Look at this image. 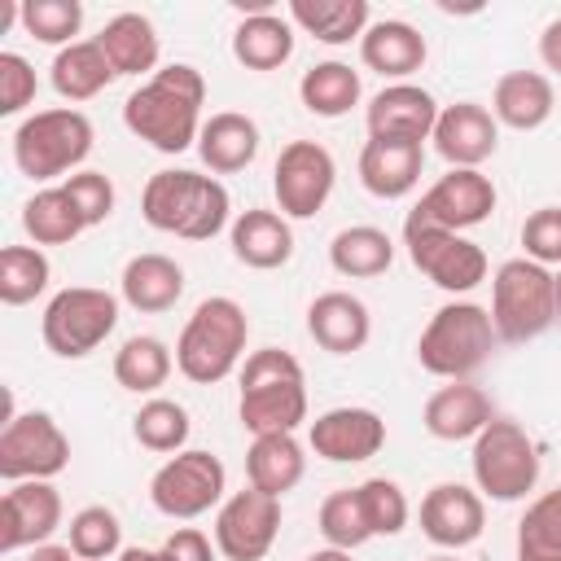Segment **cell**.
Instances as JSON below:
<instances>
[{"label":"cell","mask_w":561,"mask_h":561,"mask_svg":"<svg viewBox=\"0 0 561 561\" xmlns=\"http://www.w3.org/2000/svg\"><path fill=\"white\" fill-rule=\"evenodd\" d=\"M202 105H206L202 70L188 61H171L158 66L123 101V127L158 153H184L202 136Z\"/></svg>","instance_id":"obj_1"},{"label":"cell","mask_w":561,"mask_h":561,"mask_svg":"<svg viewBox=\"0 0 561 561\" xmlns=\"http://www.w3.org/2000/svg\"><path fill=\"white\" fill-rule=\"evenodd\" d=\"M140 215L149 228L171 232L180 241H210L224 228H232L228 224L232 197L215 175L167 167V171L149 175V184L140 193Z\"/></svg>","instance_id":"obj_2"},{"label":"cell","mask_w":561,"mask_h":561,"mask_svg":"<svg viewBox=\"0 0 561 561\" xmlns=\"http://www.w3.org/2000/svg\"><path fill=\"white\" fill-rule=\"evenodd\" d=\"M241 425L259 434H294L307 421V377L302 364L280 346H259L241 364Z\"/></svg>","instance_id":"obj_3"},{"label":"cell","mask_w":561,"mask_h":561,"mask_svg":"<svg viewBox=\"0 0 561 561\" xmlns=\"http://www.w3.org/2000/svg\"><path fill=\"white\" fill-rule=\"evenodd\" d=\"M245 337H250L245 307L228 294H210L193 307V316L175 337V368L193 386H219L241 368Z\"/></svg>","instance_id":"obj_4"},{"label":"cell","mask_w":561,"mask_h":561,"mask_svg":"<svg viewBox=\"0 0 561 561\" xmlns=\"http://www.w3.org/2000/svg\"><path fill=\"white\" fill-rule=\"evenodd\" d=\"M92 118L75 105H57V110H35L13 127V167L35 180H70L75 171H83L88 153H92Z\"/></svg>","instance_id":"obj_5"},{"label":"cell","mask_w":561,"mask_h":561,"mask_svg":"<svg viewBox=\"0 0 561 561\" xmlns=\"http://www.w3.org/2000/svg\"><path fill=\"white\" fill-rule=\"evenodd\" d=\"M495 342L500 337H495L491 311L469 302V298H451L421 329L416 359H421L425 373H434L443 381H469V373H478L491 359Z\"/></svg>","instance_id":"obj_6"},{"label":"cell","mask_w":561,"mask_h":561,"mask_svg":"<svg viewBox=\"0 0 561 561\" xmlns=\"http://www.w3.org/2000/svg\"><path fill=\"white\" fill-rule=\"evenodd\" d=\"M491 324L495 337L508 346L535 342L557 324V289H552V267L522 259H508L491 276Z\"/></svg>","instance_id":"obj_7"},{"label":"cell","mask_w":561,"mask_h":561,"mask_svg":"<svg viewBox=\"0 0 561 561\" xmlns=\"http://www.w3.org/2000/svg\"><path fill=\"white\" fill-rule=\"evenodd\" d=\"M469 465H473V482H478V495L482 500H495V504H513V500H526L539 482V447L535 438L508 421V416H495L478 438H473V451H469Z\"/></svg>","instance_id":"obj_8"},{"label":"cell","mask_w":561,"mask_h":561,"mask_svg":"<svg viewBox=\"0 0 561 561\" xmlns=\"http://www.w3.org/2000/svg\"><path fill=\"white\" fill-rule=\"evenodd\" d=\"M118 324V298L96 285H70L57 289L39 316V337L57 359H83L92 355Z\"/></svg>","instance_id":"obj_9"},{"label":"cell","mask_w":561,"mask_h":561,"mask_svg":"<svg viewBox=\"0 0 561 561\" xmlns=\"http://www.w3.org/2000/svg\"><path fill=\"white\" fill-rule=\"evenodd\" d=\"M228 469L215 451L184 447L162 460V469L149 478V504L171 522H193L224 504Z\"/></svg>","instance_id":"obj_10"},{"label":"cell","mask_w":561,"mask_h":561,"mask_svg":"<svg viewBox=\"0 0 561 561\" xmlns=\"http://www.w3.org/2000/svg\"><path fill=\"white\" fill-rule=\"evenodd\" d=\"M403 245L412 267L434 280L443 294H469L486 280V250L478 241H469L465 232H447L438 224H425L408 210L403 219Z\"/></svg>","instance_id":"obj_11"},{"label":"cell","mask_w":561,"mask_h":561,"mask_svg":"<svg viewBox=\"0 0 561 561\" xmlns=\"http://www.w3.org/2000/svg\"><path fill=\"white\" fill-rule=\"evenodd\" d=\"M70 465V438L48 412H13L0 430V478L4 482H53Z\"/></svg>","instance_id":"obj_12"},{"label":"cell","mask_w":561,"mask_h":561,"mask_svg":"<svg viewBox=\"0 0 561 561\" xmlns=\"http://www.w3.org/2000/svg\"><path fill=\"white\" fill-rule=\"evenodd\" d=\"M333 184H337V162L320 140H289L272 167V193L285 219L320 215Z\"/></svg>","instance_id":"obj_13"},{"label":"cell","mask_w":561,"mask_h":561,"mask_svg":"<svg viewBox=\"0 0 561 561\" xmlns=\"http://www.w3.org/2000/svg\"><path fill=\"white\" fill-rule=\"evenodd\" d=\"M280 535V500L245 486L232 491L215 513V548L228 561H263Z\"/></svg>","instance_id":"obj_14"},{"label":"cell","mask_w":561,"mask_h":561,"mask_svg":"<svg viewBox=\"0 0 561 561\" xmlns=\"http://www.w3.org/2000/svg\"><path fill=\"white\" fill-rule=\"evenodd\" d=\"M495 202L500 197H495L491 175H482L473 167H451L447 175H438L421 193V202L412 206V215L425 219V224H438L447 232H465V228L486 224L491 210H495Z\"/></svg>","instance_id":"obj_15"},{"label":"cell","mask_w":561,"mask_h":561,"mask_svg":"<svg viewBox=\"0 0 561 561\" xmlns=\"http://www.w3.org/2000/svg\"><path fill=\"white\" fill-rule=\"evenodd\" d=\"M66 508L53 482H9L0 495V552L13 557L22 548H39L57 535Z\"/></svg>","instance_id":"obj_16"},{"label":"cell","mask_w":561,"mask_h":561,"mask_svg":"<svg viewBox=\"0 0 561 561\" xmlns=\"http://www.w3.org/2000/svg\"><path fill=\"white\" fill-rule=\"evenodd\" d=\"M307 443L329 465H359V460H373L386 447V421L373 408H359V403L329 408L311 421Z\"/></svg>","instance_id":"obj_17"},{"label":"cell","mask_w":561,"mask_h":561,"mask_svg":"<svg viewBox=\"0 0 561 561\" xmlns=\"http://www.w3.org/2000/svg\"><path fill=\"white\" fill-rule=\"evenodd\" d=\"M486 530V500L465 482H438L421 500V535L447 552L478 543Z\"/></svg>","instance_id":"obj_18"},{"label":"cell","mask_w":561,"mask_h":561,"mask_svg":"<svg viewBox=\"0 0 561 561\" xmlns=\"http://www.w3.org/2000/svg\"><path fill=\"white\" fill-rule=\"evenodd\" d=\"M434 149L447 167H473L482 171L486 158H495L500 149V123L486 105L478 101H456V105H443L438 110V123H434Z\"/></svg>","instance_id":"obj_19"},{"label":"cell","mask_w":561,"mask_h":561,"mask_svg":"<svg viewBox=\"0 0 561 561\" xmlns=\"http://www.w3.org/2000/svg\"><path fill=\"white\" fill-rule=\"evenodd\" d=\"M438 110L443 105L421 83H386L368 101L364 123H368V136H390V140H416V145H425L434 136Z\"/></svg>","instance_id":"obj_20"},{"label":"cell","mask_w":561,"mask_h":561,"mask_svg":"<svg viewBox=\"0 0 561 561\" xmlns=\"http://www.w3.org/2000/svg\"><path fill=\"white\" fill-rule=\"evenodd\" d=\"M495 421V403L482 386L473 381H447L438 386L425 408H421V425L430 438L438 443H465V438H478L486 425Z\"/></svg>","instance_id":"obj_21"},{"label":"cell","mask_w":561,"mask_h":561,"mask_svg":"<svg viewBox=\"0 0 561 561\" xmlns=\"http://www.w3.org/2000/svg\"><path fill=\"white\" fill-rule=\"evenodd\" d=\"M307 333L320 351L329 355H355L368 346L373 337V316H368V302L346 294V289H329V294H316L311 307H307Z\"/></svg>","instance_id":"obj_22"},{"label":"cell","mask_w":561,"mask_h":561,"mask_svg":"<svg viewBox=\"0 0 561 561\" xmlns=\"http://www.w3.org/2000/svg\"><path fill=\"white\" fill-rule=\"evenodd\" d=\"M421 167H425V145H416V140L368 136L359 149V184L381 202L408 197L421 180Z\"/></svg>","instance_id":"obj_23"},{"label":"cell","mask_w":561,"mask_h":561,"mask_svg":"<svg viewBox=\"0 0 561 561\" xmlns=\"http://www.w3.org/2000/svg\"><path fill=\"white\" fill-rule=\"evenodd\" d=\"M228 241H232V259L254 272H276L294 259V228L280 210H263V206L241 210L228 228Z\"/></svg>","instance_id":"obj_24"},{"label":"cell","mask_w":561,"mask_h":561,"mask_svg":"<svg viewBox=\"0 0 561 561\" xmlns=\"http://www.w3.org/2000/svg\"><path fill=\"white\" fill-rule=\"evenodd\" d=\"M425 57H430L425 35L403 18H381L359 39V61L394 83H408V75H416L425 66Z\"/></svg>","instance_id":"obj_25"},{"label":"cell","mask_w":561,"mask_h":561,"mask_svg":"<svg viewBox=\"0 0 561 561\" xmlns=\"http://www.w3.org/2000/svg\"><path fill=\"white\" fill-rule=\"evenodd\" d=\"M118 298L131 307V311H145V316H162L171 311L180 298H184V267L167 254H131L123 263V276H118Z\"/></svg>","instance_id":"obj_26"},{"label":"cell","mask_w":561,"mask_h":561,"mask_svg":"<svg viewBox=\"0 0 561 561\" xmlns=\"http://www.w3.org/2000/svg\"><path fill=\"white\" fill-rule=\"evenodd\" d=\"M557 110V92H552V79L539 75V70H508L495 79V92H491V114L500 127H513V131H535L552 118Z\"/></svg>","instance_id":"obj_27"},{"label":"cell","mask_w":561,"mask_h":561,"mask_svg":"<svg viewBox=\"0 0 561 561\" xmlns=\"http://www.w3.org/2000/svg\"><path fill=\"white\" fill-rule=\"evenodd\" d=\"M197 153H202V162H206L215 175L245 171V167L259 158V123H254L250 114L219 110V114H210V118L202 123Z\"/></svg>","instance_id":"obj_28"},{"label":"cell","mask_w":561,"mask_h":561,"mask_svg":"<svg viewBox=\"0 0 561 561\" xmlns=\"http://www.w3.org/2000/svg\"><path fill=\"white\" fill-rule=\"evenodd\" d=\"M114 79H118V75H114V66H110V57L101 53L96 39H75V44H66V48L53 57V66H48L53 92H57L61 101H70V105L101 96Z\"/></svg>","instance_id":"obj_29"},{"label":"cell","mask_w":561,"mask_h":561,"mask_svg":"<svg viewBox=\"0 0 561 561\" xmlns=\"http://www.w3.org/2000/svg\"><path fill=\"white\" fill-rule=\"evenodd\" d=\"M289 22L298 31H307L311 39L342 48L351 39H364V31L373 26V9L368 0H289Z\"/></svg>","instance_id":"obj_30"},{"label":"cell","mask_w":561,"mask_h":561,"mask_svg":"<svg viewBox=\"0 0 561 561\" xmlns=\"http://www.w3.org/2000/svg\"><path fill=\"white\" fill-rule=\"evenodd\" d=\"M307 473V447L294 434H259L245 451V478L250 486L267 495H289Z\"/></svg>","instance_id":"obj_31"},{"label":"cell","mask_w":561,"mask_h":561,"mask_svg":"<svg viewBox=\"0 0 561 561\" xmlns=\"http://www.w3.org/2000/svg\"><path fill=\"white\" fill-rule=\"evenodd\" d=\"M96 44L110 57L114 75H153L158 70L162 44H158V31H153V22L145 13H114L101 26Z\"/></svg>","instance_id":"obj_32"},{"label":"cell","mask_w":561,"mask_h":561,"mask_svg":"<svg viewBox=\"0 0 561 561\" xmlns=\"http://www.w3.org/2000/svg\"><path fill=\"white\" fill-rule=\"evenodd\" d=\"M232 57L245 70H280L294 57V22L289 13L241 18L232 31Z\"/></svg>","instance_id":"obj_33"},{"label":"cell","mask_w":561,"mask_h":561,"mask_svg":"<svg viewBox=\"0 0 561 561\" xmlns=\"http://www.w3.org/2000/svg\"><path fill=\"white\" fill-rule=\"evenodd\" d=\"M359 96H364L359 70H351L346 61H316L298 79V101L316 118H342V114H351L359 105Z\"/></svg>","instance_id":"obj_34"},{"label":"cell","mask_w":561,"mask_h":561,"mask_svg":"<svg viewBox=\"0 0 561 561\" xmlns=\"http://www.w3.org/2000/svg\"><path fill=\"white\" fill-rule=\"evenodd\" d=\"M329 263L337 276H351V280H373L381 272H390L394 263V241L373 228V224H351L342 228L333 241H329Z\"/></svg>","instance_id":"obj_35"},{"label":"cell","mask_w":561,"mask_h":561,"mask_svg":"<svg viewBox=\"0 0 561 561\" xmlns=\"http://www.w3.org/2000/svg\"><path fill=\"white\" fill-rule=\"evenodd\" d=\"M83 228L88 224L61 184H48L22 202V232L31 237V245H70Z\"/></svg>","instance_id":"obj_36"},{"label":"cell","mask_w":561,"mask_h":561,"mask_svg":"<svg viewBox=\"0 0 561 561\" xmlns=\"http://www.w3.org/2000/svg\"><path fill=\"white\" fill-rule=\"evenodd\" d=\"M171 368H175V355L153 333H136L114 351V381L131 394H158L167 386Z\"/></svg>","instance_id":"obj_37"},{"label":"cell","mask_w":561,"mask_h":561,"mask_svg":"<svg viewBox=\"0 0 561 561\" xmlns=\"http://www.w3.org/2000/svg\"><path fill=\"white\" fill-rule=\"evenodd\" d=\"M188 434H193L188 408L175 403V399H162V394L145 399V403L136 408V416H131V438H136L145 451H153V456H175V451H184Z\"/></svg>","instance_id":"obj_38"},{"label":"cell","mask_w":561,"mask_h":561,"mask_svg":"<svg viewBox=\"0 0 561 561\" xmlns=\"http://www.w3.org/2000/svg\"><path fill=\"white\" fill-rule=\"evenodd\" d=\"M53 280V263L39 245H4L0 250V302L26 307L35 302Z\"/></svg>","instance_id":"obj_39"},{"label":"cell","mask_w":561,"mask_h":561,"mask_svg":"<svg viewBox=\"0 0 561 561\" xmlns=\"http://www.w3.org/2000/svg\"><path fill=\"white\" fill-rule=\"evenodd\" d=\"M517 561H561V486L526 504L517 522Z\"/></svg>","instance_id":"obj_40"},{"label":"cell","mask_w":561,"mask_h":561,"mask_svg":"<svg viewBox=\"0 0 561 561\" xmlns=\"http://www.w3.org/2000/svg\"><path fill=\"white\" fill-rule=\"evenodd\" d=\"M66 535H70L66 543H70V552H75L79 561H105V557H118V552H123V522H118V513L105 508V504L79 508V513L70 517Z\"/></svg>","instance_id":"obj_41"},{"label":"cell","mask_w":561,"mask_h":561,"mask_svg":"<svg viewBox=\"0 0 561 561\" xmlns=\"http://www.w3.org/2000/svg\"><path fill=\"white\" fill-rule=\"evenodd\" d=\"M316 526H320V535H324L329 548H346V552H355L359 543L373 539V526L364 517V504H359V491L355 486L324 495V504L316 513Z\"/></svg>","instance_id":"obj_42"},{"label":"cell","mask_w":561,"mask_h":561,"mask_svg":"<svg viewBox=\"0 0 561 561\" xmlns=\"http://www.w3.org/2000/svg\"><path fill=\"white\" fill-rule=\"evenodd\" d=\"M79 26H83L79 0H22V31L39 44H53L57 53L75 44Z\"/></svg>","instance_id":"obj_43"},{"label":"cell","mask_w":561,"mask_h":561,"mask_svg":"<svg viewBox=\"0 0 561 561\" xmlns=\"http://www.w3.org/2000/svg\"><path fill=\"white\" fill-rule=\"evenodd\" d=\"M355 491H359L364 517H368V526H373V539H377V535H399V530L408 526L412 504H408V495H403V486H399L394 478H364Z\"/></svg>","instance_id":"obj_44"},{"label":"cell","mask_w":561,"mask_h":561,"mask_svg":"<svg viewBox=\"0 0 561 561\" xmlns=\"http://www.w3.org/2000/svg\"><path fill=\"white\" fill-rule=\"evenodd\" d=\"M61 188L70 193V202H75V210L83 215V224L88 228H96V224H105L110 215H114V202H118V193H114V180L105 175V171H75L70 180H61Z\"/></svg>","instance_id":"obj_45"},{"label":"cell","mask_w":561,"mask_h":561,"mask_svg":"<svg viewBox=\"0 0 561 561\" xmlns=\"http://www.w3.org/2000/svg\"><path fill=\"white\" fill-rule=\"evenodd\" d=\"M522 250L530 263L561 267V206H539L522 224Z\"/></svg>","instance_id":"obj_46"},{"label":"cell","mask_w":561,"mask_h":561,"mask_svg":"<svg viewBox=\"0 0 561 561\" xmlns=\"http://www.w3.org/2000/svg\"><path fill=\"white\" fill-rule=\"evenodd\" d=\"M35 101V66L22 53H0V114L13 118Z\"/></svg>","instance_id":"obj_47"},{"label":"cell","mask_w":561,"mask_h":561,"mask_svg":"<svg viewBox=\"0 0 561 561\" xmlns=\"http://www.w3.org/2000/svg\"><path fill=\"white\" fill-rule=\"evenodd\" d=\"M162 552L171 557V561H215V543H210V535L206 530H197V526H180V530H171L167 539H162Z\"/></svg>","instance_id":"obj_48"},{"label":"cell","mask_w":561,"mask_h":561,"mask_svg":"<svg viewBox=\"0 0 561 561\" xmlns=\"http://www.w3.org/2000/svg\"><path fill=\"white\" fill-rule=\"evenodd\" d=\"M539 61L561 75V18H552V22L539 31Z\"/></svg>","instance_id":"obj_49"},{"label":"cell","mask_w":561,"mask_h":561,"mask_svg":"<svg viewBox=\"0 0 561 561\" xmlns=\"http://www.w3.org/2000/svg\"><path fill=\"white\" fill-rule=\"evenodd\" d=\"M26 561H79V557L70 552V543H53V539H48V543L31 548V552H26Z\"/></svg>","instance_id":"obj_50"},{"label":"cell","mask_w":561,"mask_h":561,"mask_svg":"<svg viewBox=\"0 0 561 561\" xmlns=\"http://www.w3.org/2000/svg\"><path fill=\"white\" fill-rule=\"evenodd\" d=\"M118 561H171L162 548H123Z\"/></svg>","instance_id":"obj_51"},{"label":"cell","mask_w":561,"mask_h":561,"mask_svg":"<svg viewBox=\"0 0 561 561\" xmlns=\"http://www.w3.org/2000/svg\"><path fill=\"white\" fill-rule=\"evenodd\" d=\"M307 561H355V557H351L346 548H329V543H324V548H316V552H307Z\"/></svg>","instance_id":"obj_52"},{"label":"cell","mask_w":561,"mask_h":561,"mask_svg":"<svg viewBox=\"0 0 561 561\" xmlns=\"http://www.w3.org/2000/svg\"><path fill=\"white\" fill-rule=\"evenodd\" d=\"M552 289H557V320H561V267L552 272Z\"/></svg>","instance_id":"obj_53"},{"label":"cell","mask_w":561,"mask_h":561,"mask_svg":"<svg viewBox=\"0 0 561 561\" xmlns=\"http://www.w3.org/2000/svg\"><path fill=\"white\" fill-rule=\"evenodd\" d=\"M430 561H456V557H451V552H438V557H430Z\"/></svg>","instance_id":"obj_54"}]
</instances>
